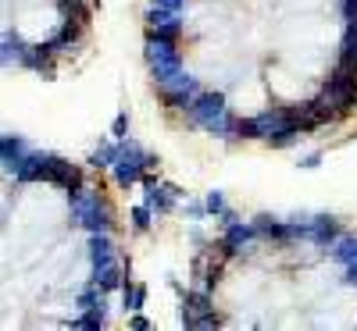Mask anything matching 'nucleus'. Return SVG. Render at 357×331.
Returning <instances> with one entry per match:
<instances>
[{
	"label": "nucleus",
	"instance_id": "f03ea898",
	"mask_svg": "<svg viewBox=\"0 0 357 331\" xmlns=\"http://www.w3.org/2000/svg\"><path fill=\"white\" fill-rule=\"evenodd\" d=\"M225 111V97L222 93H204V89H200V93L193 97V104L186 107V118H190V122L193 125H207V122H211V118H218Z\"/></svg>",
	"mask_w": 357,
	"mask_h": 331
},
{
	"label": "nucleus",
	"instance_id": "4468645a",
	"mask_svg": "<svg viewBox=\"0 0 357 331\" xmlns=\"http://www.w3.org/2000/svg\"><path fill=\"white\" fill-rule=\"evenodd\" d=\"M236 139H261L257 118H236Z\"/></svg>",
	"mask_w": 357,
	"mask_h": 331
},
{
	"label": "nucleus",
	"instance_id": "6e6552de",
	"mask_svg": "<svg viewBox=\"0 0 357 331\" xmlns=\"http://www.w3.org/2000/svg\"><path fill=\"white\" fill-rule=\"evenodd\" d=\"M336 65H354L357 68V18H347V33H343V47Z\"/></svg>",
	"mask_w": 357,
	"mask_h": 331
},
{
	"label": "nucleus",
	"instance_id": "20e7f679",
	"mask_svg": "<svg viewBox=\"0 0 357 331\" xmlns=\"http://www.w3.org/2000/svg\"><path fill=\"white\" fill-rule=\"evenodd\" d=\"M29 157V139L25 136H0V164L15 171Z\"/></svg>",
	"mask_w": 357,
	"mask_h": 331
},
{
	"label": "nucleus",
	"instance_id": "dca6fc26",
	"mask_svg": "<svg viewBox=\"0 0 357 331\" xmlns=\"http://www.w3.org/2000/svg\"><path fill=\"white\" fill-rule=\"evenodd\" d=\"M222 275H225L222 260H211V267L204 271V289H207V292H211V289H218V285H222Z\"/></svg>",
	"mask_w": 357,
	"mask_h": 331
},
{
	"label": "nucleus",
	"instance_id": "0eeeda50",
	"mask_svg": "<svg viewBox=\"0 0 357 331\" xmlns=\"http://www.w3.org/2000/svg\"><path fill=\"white\" fill-rule=\"evenodd\" d=\"M175 200H178V196H172L161 182H158V186H146V196H143V203L151 207L154 214H172V210H175Z\"/></svg>",
	"mask_w": 357,
	"mask_h": 331
},
{
	"label": "nucleus",
	"instance_id": "a211bd4d",
	"mask_svg": "<svg viewBox=\"0 0 357 331\" xmlns=\"http://www.w3.org/2000/svg\"><path fill=\"white\" fill-rule=\"evenodd\" d=\"M126 132H129V114L122 111V114L114 118V125H111V136H114V139H126Z\"/></svg>",
	"mask_w": 357,
	"mask_h": 331
},
{
	"label": "nucleus",
	"instance_id": "aec40b11",
	"mask_svg": "<svg viewBox=\"0 0 357 331\" xmlns=\"http://www.w3.org/2000/svg\"><path fill=\"white\" fill-rule=\"evenodd\" d=\"M154 4H158V8H168V11H183L186 0H154Z\"/></svg>",
	"mask_w": 357,
	"mask_h": 331
},
{
	"label": "nucleus",
	"instance_id": "9d476101",
	"mask_svg": "<svg viewBox=\"0 0 357 331\" xmlns=\"http://www.w3.org/2000/svg\"><path fill=\"white\" fill-rule=\"evenodd\" d=\"M146 36H151V40H172V43H178V36H183V22L172 18V22H161V25H146Z\"/></svg>",
	"mask_w": 357,
	"mask_h": 331
},
{
	"label": "nucleus",
	"instance_id": "7ed1b4c3",
	"mask_svg": "<svg viewBox=\"0 0 357 331\" xmlns=\"http://www.w3.org/2000/svg\"><path fill=\"white\" fill-rule=\"evenodd\" d=\"M54 61H57V54L50 43H25V50H22V68H29V72L54 75Z\"/></svg>",
	"mask_w": 357,
	"mask_h": 331
},
{
	"label": "nucleus",
	"instance_id": "6ab92c4d",
	"mask_svg": "<svg viewBox=\"0 0 357 331\" xmlns=\"http://www.w3.org/2000/svg\"><path fill=\"white\" fill-rule=\"evenodd\" d=\"M129 324H132L136 331H146V328H151V321H146V317H143L139 310H132V317H129Z\"/></svg>",
	"mask_w": 357,
	"mask_h": 331
},
{
	"label": "nucleus",
	"instance_id": "423d86ee",
	"mask_svg": "<svg viewBox=\"0 0 357 331\" xmlns=\"http://www.w3.org/2000/svg\"><path fill=\"white\" fill-rule=\"evenodd\" d=\"M114 260V243H111V232H93L89 235V264L100 267Z\"/></svg>",
	"mask_w": 357,
	"mask_h": 331
},
{
	"label": "nucleus",
	"instance_id": "1a4fd4ad",
	"mask_svg": "<svg viewBox=\"0 0 357 331\" xmlns=\"http://www.w3.org/2000/svg\"><path fill=\"white\" fill-rule=\"evenodd\" d=\"M118 161V139H111V143H100L97 150H93V154H89V168H93V171H104V168H111Z\"/></svg>",
	"mask_w": 357,
	"mask_h": 331
},
{
	"label": "nucleus",
	"instance_id": "f257e3e1",
	"mask_svg": "<svg viewBox=\"0 0 357 331\" xmlns=\"http://www.w3.org/2000/svg\"><path fill=\"white\" fill-rule=\"evenodd\" d=\"M54 164H57V154H36V150H29V157L11 171L18 186H29V182H50L54 175Z\"/></svg>",
	"mask_w": 357,
	"mask_h": 331
},
{
	"label": "nucleus",
	"instance_id": "ddd939ff",
	"mask_svg": "<svg viewBox=\"0 0 357 331\" xmlns=\"http://www.w3.org/2000/svg\"><path fill=\"white\" fill-rule=\"evenodd\" d=\"M296 139H301V129H296V125H289V129H282V132H275V136H268L264 143L272 146V150H286V146H293Z\"/></svg>",
	"mask_w": 357,
	"mask_h": 331
},
{
	"label": "nucleus",
	"instance_id": "f8f14e48",
	"mask_svg": "<svg viewBox=\"0 0 357 331\" xmlns=\"http://www.w3.org/2000/svg\"><path fill=\"white\" fill-rule=\"evenodd\" d=\"M129 218H132V232H139V235H143V232H151L154 210L146 207V203H139V207H132V214H129Z\"/></svg>",
	"mask_w": 357,
	"mask_h": 331
},
{
	"label": "nucleus",
	"instance_id": "f3484780",
	"mask_svg": "<svg viewBox=\"0 0 357 331\" xmlns=\"http://www.w3.org/2000/svg\"><path fill=\"white\" fill-rule=\"evenodd\" d=\"M229 203H225V196L222 193H207V200H204V210L207 214H215V218H222V210H225Z\"/></svg>",
	"mask_w": 357,
	"mask_h": 331
},
{
	"label": "nucleus",
	"instance_id": "39448f33",
	"mask_svg": "<svg viewBox=\"0 0 357 331\" xmlns=\"http://www.w3.org/2000/svg\"><path fill=\"white\" fill-rule=\"evenodd\" d=\"M340 235H343V228L333 218H314L307 225V239H311V243H318V246H325V250H333L340 243Z\"/></svg>",
	"mask_w": 357,
	"mask_h": 331
},
{
	"label": "nucleus",
	"instance_id": "9b49d317",
	"mask_svg": "<svg viewBox=\"0 0 357 331\" xmlns=\"http://www.w3.org/2000/svg\"><path fill=\"white\" fill-rule=\"evenodd\" d=\"M122 292H126V310L132 314V310H143V303H146V285H136L132 278L122 285Z\"/></svg>",
	"mask_w": 357,
	"mask_h": 331
},
{
	"label": "nucleus",
	"instance_id": "2eb2a0df",
	"mask_svg": "<svg viewBox=\"0 0 357 331\" xmlns=\"http://www.w3.org/2000/svg\"><path fill=\"white\" fill-rule=\"evenodd\" d=\"M86 186V175H82V168L79 164H68V171H65V182H61V189L65 193H79Z\"/></svg>",
	"mask_w": 357,
	"mask_h": 331
}]
</instances>
